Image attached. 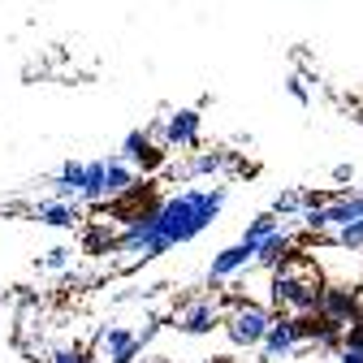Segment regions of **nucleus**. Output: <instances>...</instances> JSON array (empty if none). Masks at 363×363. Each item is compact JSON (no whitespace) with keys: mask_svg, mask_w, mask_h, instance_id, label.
<instances>
[{"mask_svg":"<svg viewBox=\"0 0 363 363\" xmlns=\"http://www.w3.org/2000/svg\"><path fill=\"white\" fill-rule=\"evenodd\" d=\"M169 164V143H147L139 156H134V169L139 173H160Z\"/></svg>","mask_w":363,"mask_h":363,"instance_id":"15","label":"nucleus"},{"mask_svg":"<svg viewBox=\"0 0 363 363\" xmlns=\"http://www.w3.org/2000/svg\"><path fill=\"white\" fill-rule=\"evenodd\" d=\"M82 199H86V203H104V199H108V156H104V160H86Z\"/></svg>","mask_w":363,"mask_h":363,"instance_id":"14","label":"nucleus"},{"mask_svg":"<svg viewBox=\"0 0 363 363\" xmlns=\"http://www.w3.org/2000/svg\"><path fill=\"white\" fill-rule=\"evenodd\" d=\"M294 346H303L298 320H294L290 311H277V320H272V329H268V337H264V346H259V359H264V363H277V359H286Z\"/></svg>","mask_w":363,"mask_h":363,"instance_id":"7","label":"nucleus"},{"mask_svg":"<svg viewBox=\"0 0 363 363\" xmlns=\"http://www.w3.org/2000/svg\"><path fill=\"white\" fill-rule=\"evenodd\" d=\"M35 220H39V225H52V230H74V225L82 220V216H78V199L39 203V208H35Z\"/></svg>","mask_w":363,"mask_h":363,"instance_id":"13","label":"nucleus"},{"mask_svg":"<svg viewBox=\"0 0 363 363\" xmlns=\"http://www.w3.org/2000/svg\"><path fill=\"white\" fill-rule=\"evenodd\" d=\"M325 303V281H320V272H311L303 259H281V268L272 272V307L277 311H320Z\"/></svg>","mask_w":363,"mask_h":363,"instance_id":"2","label":"nucleus"},{"mask_svg":"<svg viewBox=\"0 0 363 363\" xmlns=\"http://www.w3.org/2000/svg\"><path fill=\"white\" fill-rule=\"evenodd\" d=\"M160 203H164L160 182H152V173H147V177L134 182V186H125L121 195H113V199H108V216H113L117 225H134V220L152 216Z\"/></svg>","mask_w":363,"mask_h":363,"instance_id":"5","label":"nucleus"},{"mask_svg":"<svg viewBox=\"0 0 363 363\" xmlns=\"http://www.w3.org/2000/svg\"><path fill=\"white\" fill-rule=\"evenodd\" d=\"M255 251H259V242H251V238H238L234 247L216 251V259L208 264V281H230L234 272H242L247 264H255Z\"/></svg>","mask_w":363,"mask_h":363,"instance_id":"8","label":"nucleus"},{"mask_svg":"<svg viewBox=\"0 0 363 363\" xmlns=\"http://www.w3.org/2000/svg\"><path fill=\"white\" fill-rule=\"evenodd\" d=\"M225 208V186H208V191H177V195H164V203L134 220V225H121V234L113 242V251H125L134 259H156L173 247H186L195 242L208 225L216 220V212Z\"/></svg>","mask_w":363,"mask_h":363,"instance_id":"1","label":"nucleus"},{"mask_svg":"<svg viewBox=\"0 0 363 363\" xmlns=\"http://www.w3.org/2000/svg\"><path fill=\"white\" fill-rule=\"evenodd\" d=\"M320 311L329 315V320H337V325H350V320H359V315H363V298H359L354 286L333 281V286H325V303H320Z\"/></svg>","mask_w":363,"mask_h":363,"instance_id":"9","label":"nucleus"},{"mask_svg":"<svg viewBox=\"0 0 363 363\" xmlns=\"http://www.w3.org/2000/svg\"><path fill=\"white\" fill-rule=\"evenodd\" d=\"M69 264H74V251L69 247H57V251H48V259H43V268H48V272H61Z\"/></svg>","mask_w":363,"mask_h":363,"instance_id":"19","label":"nucleus"},{"mask_svg":"<svg viewBox=\"0 0 363 363\" xmlns=\"http://www.w3.org/2000/svg\"><path fill=\"white\" fill-rule=\"evenodd\" d=\"M143 337L125 329V325H104L96 333V363H130L134 354H139Z\"/></svg>","mask_w":363,"mask_h":363,"instance_id":"6","label":"nucleus"},{"mask_svg":"<svg viewBox=\"0 0 363 363\" xmlns=\"http://www.w3.org/2000/svg\"><path fill=\"white\" fill-rule=\"evenodd\" d=\"M203 134V113L199 108H173L164 117V143L169 147H195Z\"/></svg>","mask_w":363,"mask_h":363,"instance_id":"10","label":"nucleus"},{"mask_svg":"<svg viewBox=\"0 0 363 363\" xmlns=\"http://www.w3.org/2000/svg\"><path fill=\"white\" fill-rule=\"evenodd\" d=\"M294 251V234L286 230V225H277L264 242H259V251H255V264H264V268H277L286 255Z\"/></svg>","mask_w":363,"mask_h":363,"instance_id":"12","label":"nucleus"},{"mask_svg":"<svg viewBox=\"0 0 363 363\" xmlns=\"http://www.w3.org/2000/svg\"><path fill=\"white\" fill-rule=\"evenodd\" d=\"M363 216V191H350V195H342V199H320V203H311L303 216H298V225L307 234H325V230H342V225H350V220H359Z\"/></svg>","mask_w":363,"mask_h":363,"instance_id":"4","label":"nucleus"},{"mask_svg":"<svg viewBox=\"0 0 363 363\" xmlns=\"http://www.w3.org/2000/svg\"><path fill=\"white\" fill-rule=\"evenodd\" d=\"M342 342H346V346H359V350H363V315H359V320H350V325H346V337H342Z\"/></svg>","mask_w":363,"mask_h":363,"instance_id":"20","label":"nucleus"},{"mask_svg":"<svg viewBox=\"0 0 363 363\" xmlns=\"http://www.w3.org/2000/svg\"><path fill=\"white\" fill-rule=\"evenodd\" d=\"M216 325H225V315H220V303H216V298H199V303H191L186 311L177 315V329L186 333V337H203V333H212Z\"/></svg>","mask_w":363,"mask_h":363,"instance_id":"11","label":"nucleus"},{"mask_svg":"<svg viewBox=\"0 0 363 363\" xmlns=\"http://www.w3.org/2000/svg\"><path fill=\"white\" fill-rule=\"evenodd\" d=\"M48 363H86V354L82 350H52Z\"/></svg>","mask_w":363,"mask_h":363,"instance_id":"21","label":"nucleus"},{"mask_svg":"<svg viewBox=\"0 0 363 363\" xmlns=\"http://www.w3.org/2000/svg\"><path fill=\"white\" fill-rule=\"evenodd\" d=\"M272 320H277V311H268L259 303H238L230 315H225V333H230V342L242 346V350H259Z\"/></svg>","mask_w":363,"mask_h":363,"instance_id":"3","label":"nucleus"},{"mask_svg":"<svg viewBox=\"0 0 363 363\" xmlns=\"http://www.w3.org/2000/svg\"><path fill=\"white\" fill-rule=\"evenodd\" d=\"M277 225H281V220H277V212H259V216L247 225V230H242V238H251V242H264L272 230H277Z\"/></svg>","mask_w":363,"mask_h":363,"instance_id":"17","label":"nucleus"},{"mask_svg":"<svg viewBox=\"0 0 363 363\" xmlns=\"http://www.w3.org/2000/svg\"><path fill=\"white\" fill-rule=\"evenodd\" d=\"M212 363H230V359H212Z\"/></svg>","mask_w":363,"mask_h":363,"instance_id":"24","label":"nucleus"},{"mask_svg":"<svg viewBox=\"0 0 363 363\" xmlns=\"http://www.w3.org/2000/svg\"><path fill=\"white\" fill-rule=\"evenodd\" d=\"M337 363H363V350H359V346H346V342H342V350H337Z\"/></svg>","mask_w":363,"mask_h":363,"instance_id":"22","label":"nucleus"},{"mask_svg":"<svg viewBox=\"0 0 363 363\" xmlns=\"http://www.w3.org/2000/svg\"><path fill=\"white\" fill-rule=\"evenodd\" d=\"M147 143H152V134H147V130H130L125 139H121V156H125V160H134Z\"/></svg>","mask_w":363,"mask_h":363,"instance_id":"18","label":"nucleus"},{"mask_svg":"<svg viewBox=\"0 0 363 363\" xmlns=\"http://www.w3.org/2000/svg\"><path fill=\"white\" fill-rule=\"evenodd\" d=\"M286 91H290L298 104H307V86H303V78H290V82H286Z\"/></svg>","mask_w":363,"mask_h":363,"instance_id":"23","label":"nucleus"},{"mask_svg":"<svg viewBox=\"0 0 363 363\" xmlns=\"http://www.w3.org/2000/svg\"><path fill=\"white\" fill-rule=\"evenodd\" d=\"M333 247H342V251H363V216L350 220V225H342V230H333Z\"/></svg>","mask_w":363,"mask_h":363,"instance_id":"16","label":"nucleus"}]
</instances>
